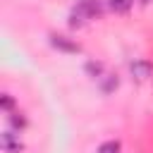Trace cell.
Returning <instances> with one entry per match:
<instances>
[{
  "label": "cell",
  "mask_w": 153,
  "mask_h": 153,
  "mask_svg": "<svg viewBox=\"0 0 153 153\" xmlns=\"http://www.w3.org/2000/svg\"><path fill=\"white\" fill-rule=\"evenodd\" d=\"M103 14V2L100 0H79L69 14V26L79 29L86 24V19H98Z\"/></svg>",
  "instance_id": "1"
},
{
  "label": "cell",
  "mask_w": 153,
  "mask_h": 153,
  "mask_svg": "<svg viewBox=\"0 0 153 153\" xmlns=\"http://www.w3.org/2000/svg\"><path fill=\"white\" fill-rule=\"evenodd\" d=\"M0 148H2L5 153H19V151L24 148V143L19 141V136H17L14 131H2V134H0Z\"/></svg>",
  "instance_id": "2"
},
{
  "label": "cell",
  "mask_w": 153,
  "mask_h": 153,
  "mask_svg": "<svg viewBox=\"0 0 153 153\" xmlns=\"http://www.w3.org/2000/svg\"><path fill=\"white\" fill-rule=\"evenodd\" d=\"M50 43H53V48H57V50H62V53H81V45L74 43V41H69L67 36L53 33V36H50Z\"/></svg>",
  "instance_id": "3"
},
{
  "label": "cell",
  "mask_w": 153,
  "mask_h": 153,
  "mask_svg": "<svg viewBox=\"0 0 153 153\" xmlns=\"http://www.w3.org/2000/svg\"><path fill=\"white\" fill-rule=\"evenodd\" d=\"M131 74H134L139 81L148 79V76H151V62H146V60H136V62H131Z\"/></svg>",
  "instance_id": "4"
},
{
  "label": "cell",
  "mask_w": 153,
  "mask_h": 153,
  "mask_svg": "<svg viewBox=\"0 0 153 153\" xmlns=\"http://www.w3.org/2000/svg\"><path fill=\"white\" fill-rule=\"evenodd\" d=\"M134 0H108V7L115 12V14H127L131 10Z\"/></svg>",
  "instance_id": "5"
},
{
  "label": "cell",
  "mask_w": 153,
  "mask_h": 153,
  "mask_svg": "<svg viewBox=\"0 0 153 153\" xmlns=\"http://www.w3.org/2000/svg\"><path fill=\"white\" fill-rule=\"evenodd\" d=\"M96 153H122V143H120V141H115V139H112V141H105V143H100V146H98V151H96Z\"/></svg>",
  "instance_id": "6"
},
{
  "label": "cell",
  "mask_w": 153,
  "mask_h": 153,
  "mask_svg": "<svg viewBox=\"0 0 153 153\" xmlns=\"http://www.w3.org/2000/svg\"><path fill=\"white\" fill-rule=\"evenodd\" d=\"M0 108H2L5 112H12V110H14V98H12L10 93H2V96H0Z\"/></svg>",
  "instance_id": "7"
},
{
  "label": "cell",
  "mask_w": 153,
  "mask_h": 153,
  "mask_svg": "<svg viewBox=\"0 0 153 153\" xmlns=\"http://www.w3.org/2000/svg\"><path fill=\"white\" fill-rule=\"evenodd\" d=\"M86 72H88L91 76H100V74H103V65H100V62H86Z\"/></svg>",
  "instance_id": "8"
},
{
  "label": "cell",
  "mask_w": 153,
  "mask_h": 153,
  "mask_svg": "<svg viewBox=\"0 0 153 153\" xmlns=\"http://www.w3.org/2000/svg\"><path fill=\"white\" fill-rule=\"evenodd\" d=\"M10 122H12V127H17V129H24V127H26V117L19 115V112L10 115Z\"/></svg>",
  "instance_id": "9"
}]
</instances>
